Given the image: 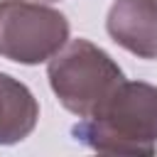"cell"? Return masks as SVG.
<instances>
[{
	"label": "cell",
	"instance_id": "6da1fadb",
	"mask_svg": "<svg viewBox=\"0 0 157 157\" xmlns=\"http://www.w3.org/2000/svg\"><path fill=\"white\" fill-rule=\"evenodd\" d=\"M71 137L96 152L155 155L157 152V86L123 81L88 118H78Z\"/></svg>",
	"mask_w": 157,
	"mask_h": 157
},
{
	"label": "cell",
	"instance_id": "7a4b0ae2",
	"mask_svg": "<svg viewBox=\"0 0 157 157\" xmlns=\"http://www.w3.org/2000/svg\"><path fill=\"white\" fill-rule=\"evenodd\" d=\"M47 78L69 113L88 118L125 81V74L105 49L78 37L69 39L47 61Z\"/></svg>",
	"mask_w": 157,
	"mask_h": 157
},
{
	"label": "cell",
	"instance_id": "3957f363",
	"mask_svg": "<svg viewBox=\"0 0 157 157\" xmlns=\"http://www.w3.org/2000/svg\"><path fill=\"white\" fill-rule=\"evenodd\" d=\"M71 34L64 12L39 0H0V56L37 66L49 61Z\"/></svg>",
	"mask_w": 157,
	"mask_h": 157
},
{
	"label": "cell",
	"instance_id": "277c9868",
	"mask_svg": "<svg viewBox=\"0 0 157 157\" xmlns=\"http://www.w3.org/2000/svg\"><path fill=\"white\" fill-rule=\"evenodd\" d=\"M105 32L137 59H157V0H115L105 15Z\"/></svg>",
	"mask_w": 157,
	"mask_h": 157
},
{
	"label": "cell",
	"instance_id": "5b68a950",
	"mask_svg": "<svg viewBox=\"0 0 157 157\" xmlns=\"http://www.w3.org/2000/svg\"><path fill=\"white\" fill-rule=\"evenodd\" d=\"M39 103L27 83L0 71V145H17L34 132Z\"/></svg>",
	"mask_w": 157,
	"mask_h": 157
},
{
	"label": "cell",
	"instance_id": "8992f818",
	"mask_svg": "<svg viewBox=\"0 0 157 157\" xmlns=\"http://www.w3.org/2000/svg\"><path fill=\"white\" fill-rule=\"evenodd\" d=\"M39 2H56V0H39Z\"/></svg>",
	"mask_w": 157,
	"mask_h": 157
}]
</instances>
